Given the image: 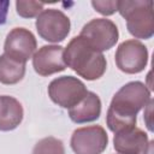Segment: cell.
Instances as JSON below:
<instances>
[{"label":"cell","mask_w":154,"mask_h":154,"mask_svg":"<svg viewBox=\"0 0 154 154\" xmlns=\"http://www.w3.org/2000/svg\"><path fill=\"white\" fill-rule=\"evenodd\" d=\"M150 99V90L142 82L135 81L123 85L112 97L107 109L108 129L116 134L136 126L137 113L147 106Z\"/></svg>","instance_id":"1"},{"label":"cell","mask_w":154,"mask_h":154,"mask_svg":"<svg viewBox=\"0 0 154 154\" xmlns=\"http://www.w3.org/2000/svg\"><path fill=\"white\" fill-rule=\"evenodd\" d=\"M66 66L87 81L100 78L106 71V58L81 35L75 36L64 49Z\"/></svg>","instance_id":"2"},{"label":"cell","mask_w":154,"mask_h":154,"mask_svg":"<svg viewBox=\"0 0 154 154\" xmlns=\"http://www.w3.org/2000/svg\"><path fill=\"white\" fill-rule=\"evenodd\" d=\"M118 11L126 19L129 32L136 38H150L154 34L153 1H118Z\"/></svg>","instance_id":"3"},{"label":"cell","mask_w":154,"mask_h":154,"mask_svg":"<svg viewBox=\"0 0 154 154\" xmlns=\"http://www.w3.org/2000/svg\"><path fill=\"white\" fill-rule=\"evenodd\" d=\"M88 93L84 83L72 76H61L53 79L48 85L51 100L63 108H71L77 105Z\"/></svg>","instance_id":"4"},{"label":"cell","mask_w":154,"mask_h":154,"mask_svg":"<svg viewBox=\"0 0 154 154\" xmlns=\"http://www.w3.org/2000/svg\"><path fill=\"white\" fill-rule=\"evenodd\" d=\"M97 52L111 49L118 41L119 31L117 25L106 18H96L88 22L79 34Z\"/></svg>","instance_id":"5"},{"label":"cell","mask_w":154,"mask_h":154,"mask_svg":"<svg viewBox=\"0 0 154 154\" xmlns=\"http://www.w3.org/2000/svg\"><path fill=\"white\" fill-rule=\"evenodd\" d=\"M71 23L69 17L60 10H43L36 19V30L38 35L48 42H60L70 32Z\"/></svg>","instance_id":"6"},{"label":"cell","mask_w":154,"mask_h":154,"mask_svg":"<svg viewBox=\"0 0 154 154\" xmlns=\"http://www.w3.org/2000/svg\"><path fill=\"white\" fill-rule=\"evenodd\" d=\"M76 154H101L108 144L106 130L100 125H91L76 129L70 141Z\"/></svg>","instance_id":"7"},{"label":"cell","mask_w":154,"mask_h":154,"mask_svg":"<svg viewBox=\"0 0 154 154\" xmlns=\"http://www.w3.org/2000/svg\"><path fill=\"white\" fill-rule=\"evenodd\" d=\"M148 63V49L138 40L122 42L116 52V64L125 73H138Z\"/></svg>","instance_id":"8"},{"label":"cell","mask_w":154,"mask_h":154,"mask_svg":"<svg viewBox=\"0 0 154 154\" xmlns=\"http://www.w3.org/2000/svg\"><path fill=\"white\" fill-rule=\"evenodd\" d=\"M36 47V38L30 30L25 28H14L6 36L4 52L17 60L26 63L35 53Z\"/></svg>","instance_id":"9"},{"label":"cell","mask_w":154,"mask_h":154,"mask_svg":"<svg viewBox=\"0 0 154 154\" xmlns=\"http://www.w3.org/2000/svg\"><path fill=\"white\" fill-rule=\"evenodd\" d=\"M34 70L40 76H51L66 69L64 59V47L48 45L42 46L32 57Z\"/></svg>","instance_id":"10"},{"label":"cell","mask_w":154,"mask_h":154,"mask_svg":"<svg viewBox=\"0 0 154 154\" xmlns=\"http://www.w3.org/2000/svg\"><path fill=\"white\" fill-rule=\"evenodd\" d=\"M148 142V135L136 126L116 132L113 138L114 149L119 154H141Z\"/></svg>","instance_id":"11"},{"label":"cell","mask_w":154,"mask_h":154,"mask_svg":"<svg viewBox=\"0 0 154 154\" xmlns=\"http://www.w3.org/2000/svg\"><path fill=\"white\" fill-rule=\"evenodd\" d=\"M100 113L101 101L100 97L93 91H88L77 105L69 109L70 119L78 124L94 122L100 117Z\"/></svg>","instance_id":"12"},{"label":"cell","mask_w":154,"mask_h":154,"mask_svg":"<svg viewBox=\"0 0 154 154\" xmlns=\"http://www.w3.org/2000/svg\"><path fill=\"white\" fill-rule=\"evenodd\" d=\"M23 120V107L13 96H0V131H11Z\"/></svg>","instance_id":"13"},{"label":"cell","mask_w":154,"mask_h":154,"mask_svg":"<svg viewBox=\"0 0 154 154\" xmlns=\"http://www.w3.org/2000/svg\"><path fill=\"white\" fill-rule=\"evenodd\" d=\"M25 73V63L17 60L7 54L0 55V83L16 84L23 79Z\"/></svg>","instance_id":"14"},{"label":"cell","mask_w":154,"mask_h":154,"mask_svg":"<svg viewBox=\"0 0 154 154\" xmlns=\"http://www.w3.org/2000/svg\"><path fill=\"white\" fill-rule=\"evenodd\" d=\"M32 154H65V148L60 140L48 136L34 146Z\"/></svg>","instance_id":"15"},{"label":"cell","mask_w":154,"mask_h":154,"mask_svg":"<svg viewBox=\"0 0 154 154\" xmlns=\"http://www.w3.org/2000/svg\"><path fill=\"white\" fill-rule=\"evenodd\" d=\"M46 2H38V1H24L18 0L16 2V10L17 13L23 18H32L38 16L43 11V6Z\"/></svg>","instance_id":"16"},{"label":"cell","mask_w":154,"mask_h":154,"mask_svg":"<svg viewBox=\"0 0 154 154\" xmlns=\"http://www.w3.org/2000/svg\"><path fill=\"white\" fill-rule=\"evenodd\" d=\"M93 7L95 11L103 16H111L114 12L118 11V1H101V0H94L91 1Z\"/></svg>","instance_id":"17"},{"label":"cell","mask_w":154,"mask_h":154,"mask_svg":"<svg viewBox=\"0 0 154 154\" xmlns=\"http://www.w3.org/2000/svg\"><path fill=\"white\" fill-rule=\"evenodd\" d=\"M8 7H10L8 1H0V25L5 24V22H6Z\"/></svg>","instance_id":"18"},{"label":"cell","mask_w":154,"mask_h":154,"mask_svg":"<svg viewBox=\"0 0 154 154\" xmlns=\"http://www.w3.org/2000/svg\"><path fill=\"white\" fill-rule=\"evenodd\" d=\"M152 106H153V100L150 99V101L147 103V111L144 112V118L147 119V126H148V129L149 130H152V123L149 122V118H150V116H152Z\"/></svg>","instance_id":"19"},{"label":"cell","mask_w":154,"mask_h":154,"mask_svg":"<svg viewBox=\"0 0 154 154\" xmlns=\"http://www.w3.org/2000/svg\"><path fill=\"white\" fill-rule=\"evenodd\" d=\"M142 153H143V154H153V141H149V142H148L146 149H144Z\"/></svg>","instance_id":"20"}]
</instances>
